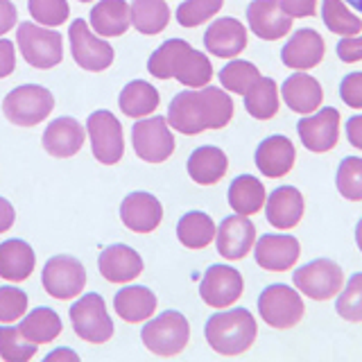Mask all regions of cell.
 Here are the masks:
<instances>
[{"label": "cell", "instance_id": "obj_1", "mask_svg": "<svg viewBox=\"0 0 362 362\" xmlns=\"http://www.w3.org/2000/svg\"><path fill=\"white\" fill-rule=\"evenodd\" d=\"M233 118V102L229 93L218 86L204 90H181L168 109V124L173 129L195 136L204 129H222Z\"/></svg>", "mask_w": 362, "mask_h": 362}, {"label": "cell", "instance_id": "obj_2", "mask_svg": "<svg viewBox=\"0 0 362 362\" xmlns=\"http://www.w3.org/2000/svg\"><path fill=\"white\" fill-rule=\"evenodd\" d=\"M206 342L220 356H240L256 342L258 326L254 315L245 308L215 313L206 322Z\"/></svg>", "mask_w": 362, "mask_h": 362}, {"label": "cell", "instance_id": "obj_3", "mask_svg": "<svg viewBox=\"0 0 362 362\" xmlns=\"http://www.w3.org/2000/svg\"><path fill=\"white\" fill-rule=\"evenodd\" d=\"M141 339L150 354L173 358L186 349L190 339V324L181 313L165 310L156 320H150L143 326Z\"/></svg>", "mask_w": 362, "mask_h": 362}, {"label": "cell", "instance_id": "obj_4", "mask_svg": "<svg viewBox=\"0 0 362 362\" xmlns=\"http://www.w3.org/2000/svg\"><path fill=\"white\" fill-rule=\"evenodd\" d=\"M54 109V98L45 86L39 84H23L9 90L3 100L5 118L16 127H34L43 122Z\"/></svg>", "mask_w": 362, "mask_h": 362}, {"label": "cell", "instance_id": "obj_5", "mask_svg": "<svg viewBox=\"0 0 362 362\" xmlns=\"http://www.w3.org/2000/svg\"><path fill=\"white\" fill-rule=\"evenodd\" d=\"M18 50L30 66L39 71H48L64 59V39L59 32L48 30L37 23H21L16 32Z\"/></svg>", "mask_w": 362, "mask_h": 362}, {"label": "cell", "instance_id": "obj_6", "mask_svg": "<svg viewBox=\"0 0 362 362\" xmlns=\"http://www.w3.org/2000/svg\"><path fill=\"white\" fill-rule=\"evenodd\" d=\"M71 324L79 339L88 344H105L113 337V322L107 313L105 299L98 292H88L82 299H77L71 310Z\"/></svg>", "mask_w": 362, "mask_h": 362}, {"label": "cell", "instance_id": "obj_7", "mask_svg": "<svg viewBox=\"0 0 362 362\" xmlns=\"http://www.w3.org/2000/svg\"><path fill=\"white\" fill-rule=\"evenodd\" d=\"M294 288L313 301H328L344 288V272L335 260L317 258L294 272Z\"/></svg>", "mask_w": 362, "mask_h": 362}, {"label": "cell", "instance_id": "obj_8", "mask_svg": "<svg viewBox=\"0 0 362 362\" xmlns=\"http://www.w3.org/2000/svg\"><path fill=\"white\" fill-rule=\"evenodd\" d=\"M258 313L272 328H292L303 317V301L297 290L283 286V283H274L260 292Z\"/></svg>", "mask_w": 362, "mask_h": 362}, {"label": "cell", "instance_id": "obj_9", "mask_svg": "<svg viewBox=\"0 0 362 362\" xmlns=\"http://www.w3.org/2000/svg\"><path fill=\"white\" fill-rule=\"evenodd\" d=\"M132 145L139 158L147 163H163L175 152V136L165 118L139 120L132 127Z\"/></svg>", "mask_w": 362, "mask_h": 362}, {"label": "cell", "instance_id": "obj_10", "mask_svg": "<svg viewBox=\"0 0 362 362\" xmlns=\"http://www.w3.org/2000/svg\"><path fill=\"white\" fill-rule=\"evenodd\" d=\"M68 39H71V52H73V59L79 68H84L88 73H102L113 64V52L111 45L95 37L93 32L88 30V23L77 18L71 23L68 28Z\"/></svg>", "mask_w": 362, "mask_h": 362}, {"label": "cell", "instance_id": "obj_11", "mask_svg": "<svg viewBox=\"0 0 362 362\" xmlns=\"http://www.w3.org/2000/svg\"><path fill=\"white\" fill-rule=\"evenodd\" d=\"M88 139H90V152L100 163L113 165L118 163L124 154V141H122V124L111 111H95L86 120Z\"/></svg>", "mask_w": 362, "mask_h": 362}, {"label": "cell", "instance_id": "obj_12", "mask_svg": "<svg viewBox=\"0 0 362 362\" xmlns=\"http://www.w3.org/2000/svg\"><path fill=\"white\" fill-rule=\"evenodd\" d=\"M43 288L50 297L66 301L77 297L86 286V269L73 256H52L43 267Z\"/></svg>", "mask_w": 362, "mask_h": 362}, {"label": "cell", "instance_id": "obj_13", "mask_svg": "<svg viewBox=\"0 0 362 362\" xmlns=\"http://www.w3.org/2000/svg\"><path fill=\"white\" fill-rule=\"evenodd\" d=\"M245 283L240 272L229 265H211L202 279L199 294L211 308H229L243 297Z\"/></svg>", "mask_w": 362, "mask_h": 362}, {"label": "cell", "instance_id": "obj_14", "mask_svg": "<svg viewBox=\"0 0 362 362\" xmlns=\"http://www.w3.org/2000/svg\"><path fill=\"white\" fill-rule=\"evenodd\" d=\"M299 139L310 152H328L337 145L339 139V111L333 107L320 109L315 116H305L297 124Z\"/></svg>", "mask_w": 362, "mask_h": 362}, {"label": "cell", "instance_id": "obj_15", "mask_svg": "<svg viewBox=\"0 0 362 362\" xmlns=\"http://www.w3.org/2000/svg\"><path fill=\"white\" fill-rule=\"evenodd\" d=\"M215 243H218V254L226 260L245 258L256 243V226L247 215H231L224 218L215 231Z\"/></svg>", "mask_w": 362, "mask_h": 362}, {"label": "cell", "instance_id": "obj_16", "mask_svg": "<svg viewBox=\"0 0 362 362\" xmlns=\"http://www.w3.org/2000/svg\"><path fill=\"white\" fill-rule=\"evenodd\" d=\"M249 28L263 41H276L292 30V16L286 14L279 0H252L247 7Z\"/></svg>", "mask_w": 362, "mask_h": 362}, {"label": "cell", "instance_id": "obj_17", "mask_svg": "<svg viewBox=\"0 0 362 362\" xmlns=\"http://www.w3.org/2000/svg\"><path fill=\"white\" fill-rule=\"evenodd\" d=\"M120 218L134 233H152L163 220V206L150 192H129L120 204Z\"/></svg>", "mask_w": 362, "mask_h": 362}, {"label": "cell", "instance_id": "obj_18", "mask_svg": "<svg viewBox=\"0 0 362 362\" xmlns=\"http://www.w3.org/2000/svg\"><path fill=\"white\" fill-rule=\"evenodd\" d=\"M326 45L320 32L310 28L297 30L290 37V41L283 45L281 50V62L292 71H310L317 64L324 59Z\"/></svg>", "mask_w": 362, "mask_h": 362}, {"label": "cell", "instance_id": "obj_19", "mask_svg": "<svg viewBox=\"0 0 362 362\" xmlns=\"http://www.w3.org/2000/svg\"><path fill=\"white\" fill-rule=\"evenodd\" d=\"M301 247L294 235H260L256 243V263L267 272H288L299 260Z\"/></svg>", "mask_w": 362, "mask_h": 362}, {"label": "cell", "instance_id": "obj_20", "mask_svg": "<svg viewBox=\"0 0 362 362\" xmlns=\"http://www.w3.org/2000/svg\"><path fill=\"white\" fill-rule=\"evenodd\" d=\"M204 45L220 59H233L247 48V30L238 18H218L204 32Z\"/></svg>", "mask_w": 362, "mask_h": 362}, {"label": "cell", "instance_id": "obj_21", "mask_svg": "<svg viewBox=\"0 0 362 362\" xmlns=\"http://www.w3.org/2000/svg\"><path fill=\"white\" fill-rule=\"evenodd\" d=\"M84 127L75 118L64 116L52 120L43 132V147L50 156L57 158H71L75 156L84 145Z\"/></svg>", "mask_w": 362, "mask_h": 362}, {"label": "cell", "instance_id": "obj_22", "mask_svg": "<svg viewBox=\"0 0 362 362\" xmlns=\"http://www.w3.org/2000/svg\"><path fill=\"white\" fill-rule=\"evenodd\" d=\"M98 267L109 283H129L141 276L143 258L127 245H111L100 254Z\"/></svg>", "mask_w": 362, "mask_h": 362}, {"label": "cell", "instance_id": "obj_23", "mask_svg": "<svg viewBox=\"0 0 362 362\" xmlns=\"http://www.w3.org/2000/svg\"><path fill=\"white\" fill-rule=\"evenodd\" d=\"M294 158H297V152L288 136H269L256 150V168L265 177L279 179L290 173Z\"/></svg>", "mask_w": 362, "mask_h": 362}, {"label": "cell", "instance_id": "obj_24", "mask_svg": "<svg viewBox=\"0 0 362 362\" xmlns=\"http://www.w3.org/2000/svg\"><path fill=\"white\" fill-rule=\"evenodd\" d=\"M265 215L267 222L276 229H292L303 218V195L294 186L272 190V195L265 199Z\"/></svg>", "mask_w": 362, "mask_h": 362}, {"label": "cell", "instance_id": "obj_25", "mask_svg": "<svg viewBox=\"0 0 362 362\" xmlns=\"http://www.w3.org/2000/svg\"><path fill=\"white\" fill-rule=\"evenodd\" d=\"M173 77L188 88H204L213 77V66L206 54L192 50L186 41L173 59Z\"/></svg>", "mask_w": 362, "mask_h": 362}, {"label": "cell", "instance_id": "obj_26", "mask_svg": "<svg viewBox=\"0 0 362 362\" xmlns=\"http://www.w3.org/2000/svg\"><path fill=\"white\" fill-rule=\"evenodd\" d=\"M281 93L286 105L294 113H313L315 109L322 107L324 90L322 84L308 73H294L290 75L281 86Z\"/></svg>", "mask_w": 362, "mask_h": 362}, {"label": "cell", "instance_id": "obj_27", "mask_svg": "<svg viewBox=\"0 0 362 362\" xmlns=\"http://www.w3.org/2000/svg\"><path fill=\"white\" fill-rule=\"evenodd\" d=\"M132 25V5L127 0H100L90 9V28L98 37H122Z\"/></svg>", "mask_w": 362, "mask_h": 362}, {"label": "cell", "instance_id": "obj_28", "mask_svg": "<svg viewBox=\"0 0 362 362\" xmlns=\"http://www.w3.org/2000/svg\"><path fill=\"white\" fill-rule=\"evenodd\" d=\"M37 265V256L34 249L18 238H9V240L0 243V276L11 283H21L30 279Z\"/></svg>", "mask_w": 362, "mask_h": 362}, {"label": "cell", "instance_id": "obj_29", "mask_svg": "<svg viewBox=\"0 0 362 362\" xmlns=\"http://www.w3.org/2000/svg\"><path fill=\"white\" fill-rule=\"evenodd\" d=\"M113 308H116L120 320H124L127 324H141L154 315L156 297H154V292L147 290L145 286H127L116 292Z\"/></svg>", "mask_w": 362, "mask_h": 362}, {"label": "cell", "instance_id": "obj_30", "mask_svg": "<svg viewBox=\"0 0 362 362\" xmlns=\"http://www.w3.org/2000/svg\"><path fill=\"white\" fill-rule=\"evenodd\" d=\"M226 154L220 147L213 145H202L188 158V175L192 181H197L199 186H213L226 175Z\"/></svg>", "mask_w": 362, "mask_h": 362}, {"label": "cell", "instance_id": "obj_31", "mask_svg": "<svg viewBox=\"0 0 362 362\" xmlns=\"http://www.w3.org/2000/svg\"><path fill=\"white\" fill-rule=\"evenodd\" d=\"M62 328H64L62 317L52 308L39 305V308H34L30 315L23 317L18 331L23 333V337L30 339L34 344H50L62 335Z\"/></svg>", "mask_w": 362, "mask_h": 362}, {"label": "cell", "instance_id": "obj_32", "mask_svg": "<svg viewBox=\"0 0 362 362\" xmlns=\"http://www.w3.org/2000/svg\"><path fill=\"white\" fill-rule=\"evenodd\" d=\"M267 195H265V186L252 175H240L231 181L229 186V206L238 215H254L263 209Z\"/></svg>", "mask_w": 362, "mask_h": 362}, {"label": "cell", "instance_id": "obj_33", "mask_svg": "<svg viewBox=\"0 0 362 362\" xmlns=\"http://www.w3.org/2000/svg\"><path fill=\"white\" fill-rule=\"evenodd\" d=\"M158 102H161L158 90L150 82H145V79H134V82H129L120 90V98H118L120 111L129 118L150 116L158 107Z\"/></svg>", "mask_w": 362, "mask_h": 362}, {"label": "cell", "instance_id": "obj_34", "mask_svg": "<svg viewBox=\"0 0 362 362\" xmlns=\"http://www.w3.org/2000/svg\"><path fill=\"white\" fill-rule=\"evenodd\" d=\"M170 23V7L165 0H132V25L141 34L154 37Z\"/></svg>", "mask_w": 362, "mask_h": 362}, {"label": "cell", "instance_id": "obj_35", "mask_svg": "<svg viewBox=\"0 0 362 362\" xmlns=\"http://www.w3.org/2000/svg\"><path fill=\"white\" fill-rule=\"evenodd\" d=\"M215 222L202 211H190L177 224L179 243L188 249H204L215 240Z\"/></svg>", "mask_w": 362, "mask_h": 362}, {"label": "cell", "instance_id": "obj_36", "mask_svg": "<svg viewBox=\"0 0 362 362\" xmlns=\"http://www.w3.org/2000/svg\"><path fill=\"white\" fill-rule=\"evenodd\" d=\"M245 109L256 120H269L279 111V86L272 77L260 75L258 82L245 93Z\"/></svg>", "mask_w": 362, "mask_h": 362}, {"label": "cell", "instance_id": "obj_37", "mask_svg": "<svg viewBox=\"0 0 362 362\" xmlns=\"http://www.w3.org/2000/svg\"><path fill=\"white\" fill-rule=\"evenodd\" d=\"M322 18L326 28L339 34V37H356L362 32V18H358L354 11H349L344 0H324Z\"/></svg>", "mask_w": 362, "mask_h": 362}, {"label": "cell", "instance_id": "obj_38", "mask_svg": "<svg viewBox=\"0 0 362 362\" xmlns=\"http://www.w3.org/2000/svg\"><path fill=\"white\" fill-rule=\"evenodd\" d=\"M258 79H260L258 68L252 62H245V59H233L220 71L222 88L231 90V93H238V95H245Z\"/></svg>", "mask_w": 362, "mask_h": 362}, {"label": "cell", "instance_id": "obj_39", "mask_svg": "<svg viewBox=\"0 0 362 362\" xmlns=\"http://www.w3.org/2000/svg\"><path fill=\"white\" fill-rule=\"evenodd\" d=\"M37 346L14 326H0V358L7 362H28L37 356Z\"/></svg>", "mask_w": 362, "mask_h": 362}, {"label": "cell", "instance_id": "obj_40", "mask_svg": "<svg viewBox=\"0 0 362 362\" xmlns=\"http://www.w3.org/2000/svg\"><path fill=\"white\" fill-rule=\"evenodd\" d=\"M335 184L339 195L349 202H362V158L346 156L337 168Z\"/></svg>", "mask_w": 362, "mask_h": 362}, {"label": "cell", "instance_id": "obj_41", "mask_svg": "<svg viewBox=\"0 0 362 362\" xmlns=\"http://www.w3.org/2000/svg\"><path fill=\"white\" fill-rule=\"evenodd\" d=\"M335 310L346 322H362V272L351 276L346 286L337 292Z\"/></svg>", "mask_w": 362, "mask_h": 362}, {"label": "cell", "instance_id": "obj_42", "mask_svg": "<svg viewBox=\"0 0 362 362\" xmlns=\"http://www.w3.org/2000/svg\"><path fill=\"white\" fill-rule=\"evenodd\" d=\"M224 0H184L177 7V21L181 28H197L222 9Z\"/></svg>", "mask_w": 362, "mask_h": 362}, {"label": "cell", "instance_id": "obj_43", "mask_svg": "<svg viewBox=\"0 0 362 362\" xmlns=\"http://www.w3.org/2000/svg\"><path fill=\"white\" fill-rule=\"evenodd\" d=\"M28 9L30 16L43 28H59L71 14L66 0H28Z\"/></svg>", "mask_w": 362, "mask_h": 362}, {"label": "cell", "instance_id": "obj_44", "mask_svg": "<svg viewBox=\"0 0 362 362\" xmlns=\"http://www.w3.org/2000/svg\"><path fill=\"white\" fill-rule=\"evenodd\" d=\"M184 43L186 41H181V39H168L165 43H161L152 52L150 62H147V71H150L156 79H170L173 77V59Z\"/></svg>", "mask_w": 362, "mask_h": 362}, {"label": "cell", "instance_id": "obj_45", "mask_svg": "<svg viewBox=\"0 0 362 362\" xmlns=\"http://www.w3.org/2000/svg\"><path fill=\"white\" fill-rule=\"evenodd\" d=\"M28 310V294L21 288H0V324H11L21 320Z\"/></svg>", "mask_w": 362, "mask_h": 362}, {"label": "cell", "instance_id": "obj_46", "mask_svg": "<svg viewBox=\"0 0 362 362\" xmlns=\"http://www.w3.org/2000/svg\"><path fill=\"white\" fill-rule=\"evenodd\" d=\"M339 98L351 109H362V73H349L339 84Z\"/></svg>", "mask_w": 362, "mask_h": 362}, {"label": "cell", "instance_id": "obj_47", "mask_svg": "<svg viewBox=\"0 0 362 362\" xmlns=\"http://www.w3.org/2000/svg\"><path fill=\"white\" fill-rule=\"evenodd\" d=\"M337 57L344 64H356L362 62V37H344L337 43Z\"/></svg>", "mask_w": 362, "mask_h": 362}, {"label": "cell", "instance_id": "obj_48", "mask_svg": "<svg viewBox=\"0 0 362 362\" xmlns=\"http://www.w3.org/2000/svg\"><path fill=\"white\" fill-rule=\"evenodd\" d=\"M292 18H308L317 14V0H279Z\"/></svg>", "mask_w": 362, "mask_h": 362}, {"label": "cell", "instance_id": "obj_49", "mask_svg": "<svg viewBox=\"0 0 362 362\" xmlns=\"http://www.w3.org/2000/svg\"><path fill=\"white\" fill-rule=\"evenodd\" d=\"M16 68V50L9 39H0V79L9 77Z\"/></svg>", "mask_w": 362, "mask_h": 362}, {"label": "cell", "instance_id": "obj_50", "mask_svg": "<svg viewBox=\"0 0 362 362\" xmlns=\"http://www.w3.org/2000/svg\"><path fill=\"white\" fill-rule=\"evenodd\" d=\"M16 18H18V11L14 3H11V0H0V37L16 25Z\"/></svg>", "mask_w": 362, "mask_h": 362}, {"label": "cell", "instance_id": "obj_51", "mask_svg": "<svg viewBox=\"0 0 362 362\" xmlns=\"http://www.w3.org/2000/svg\"><path fill=\"white\" fill-rule=\"evenodd\" d=\"M346 139L354 147L362 150V113L346 120Z\"/></svg>", "mask_w": 362, "mask_h": 362}, {"label": "cell", "instance_id": "obj_52", "mask_svg": "<svg viewBox=\"0 0 362 362\" xmlns=\"http://www.w3.org/2000/svg\"><path fill=\"white\" fill-rule=\"evenodd\" d=\"M16 220V211L14 206L5 199V197H0V233H5L11 229V224H14Z\"/></svg>", "mask_w": 362, "mask_h": 362}, {"label": "cell", "instance_id": "obj_53", "mask_svg": "<svg viewBox=\"0 0 362 362\" xmlns=\"http://www.w3.org/2000/svg\"><path fill=\"white\" fill-rule=\"evenodd\" d=\"M52 360H73V362H77L79 356L71 349H57V351H52V354L45 356V362H52Z\"/></svg>", "mask_w": 362, "mask_h": 362}, {"label": "cell", "instance_id": "obj_54", "mask_svg": "<svg viewBox=\"0 0 362 362\" xmlns=\"http://www.w3.org/2000/svg\"><path fill=\"white\" fill-rule=\"evenodd\" d=\"M356 243H358L360 252H362V220H360V222H358V226H356Z\"/></svg>", "mask_w": 362, "mask_h": 362}, {"label": "cell", "instance_id": "obj_55", "mask_svg": "<svg viewBox=\"0 0 362 362\" xmlns=\"http://www.w3.org/2000/svg\"><path fill=\"white\" fill-rule=\"evenodd\" d=\"M344 3H349L354 9H358V11H362V0H344Z\"/></svg>", "mask_w": 362, "mask_h": 362}, {"label": "cell", "instance_id": "obj_56", "mask_svg": "<svg viewBox=\"0 0 362 362\" xmlns=\"http://www.w3.org/2000/svg\"><path fill=\"white\" fill-rule=\"evenodd\" d=\"M79 3H90V0H79Z\"/></svg>", "mask_w": 362, "mask_h": 362}]
</instances>
